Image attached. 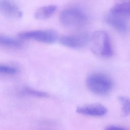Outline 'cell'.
Wrapping results in <instances>:
<instances>
[{
	"label": "cell",
	"instance_id": "cell-1",
	"mask_svg": "<svg viewBox=\"0 0 130 130\" xmlns=\"http://www.w3.org/2000/svg\"><path fill=\"white\" fill-rule=\"evenodd\" d=\"M90 48L92 52L98 56L110 57L113 51L108 34L104 30L94 31L90 36Z\"/></svg>",
	"mask_w": 130,
	"mask_h": 130
},
{
	"label": "cell",
	"instance_id": "cell-6",
	"mask_svg": "<svg viewBox=\"0 0 130 130\" xmlns=\"http://www.w3.org/2000/svg\"><path fill=\"white\" fill-rule=\"evenodd\" d=\"M107 109L100 104H91L78 107L76 112L82 115L90 116H102L107 113Z\"/></svg>",
	"mask_w": 130,
	"mask_h": 130
},
{
	"label": "cell",
	"instance_id": "cell-4",
	"mask_svg": "<svg viewBox=\"0 0 130 130\" xmlns=\"http://www.w3.org/2000/svg\"><path fill=\"white\" fill-rule=\"evenodd\" d=\"M19 39L22 40H33L38 42L52 44L57 38L55 31L51 29H40L20 32L18 34Z\"/></svg>",
	"mask_w": 130,
	"mask_h": 130
},
{
	"label": "cell",
	"instance_id": "cell-15",
	"mask_svg": "<svg viewBox=\"0 0 130 130\" xmlns=\"http://www.w3.org/2000/svg\"><path fill=\"white\" fill-rule=\"evenodd\" d=\"M125 128L117 125H109L105 127L107 130H123Z\"/></svg>",
	"mask_w": 130,
	"mask_h": 130
},
{
	"label": "cell",
	"instance_id": "cell-10",
	"mask_svg": "<svg viewBox=\"0 0 130 130\" xmlns=\"http://www.w3.org/2000/svg\"><path fill=\"white\" fill-rule=\"evenodd\" d=\"M56 9L57 6L54 5L42 6L36 10L34 13V17L38 20L48 19L54 14Z\"/></svg>",
	"mask_w": 130,
	"mask_h": 130
},
{
	"label": "cell",
	"instance_id": "cell-14",
	"mask_svg": "<svg viewBox=\"0 0 130 130\" xmlns=\"http://www.w3.org/2000/svg\"><path fill=\"white\" fill-rule=\"evenodd\" d=\"M18 69L13 66L7 64L0 65V73L5 75H15L18 72Z\"/></svg>",
	"mask_w": 130,
	"mask_h": 130
},
{
	"label": "cell",
	"instance_id": "cell-9",
	"mask_svg": "<svg viewBox=\"0 0 130 130\" xmlns=\"http://www.w3.org/2000/svg\"><path fill=\"white\" fill-rule=\"evenodd\" d=\"M110 12L121 16L130 15V0H118Z\"/></svg>",
	"mask_w": 130,
	"mask_h": 130
},
{
	"label": "cell",
	"instance_id": "cell-5",
	"mask_svg": "<svg viewBox=\"0 0 130 130\" xmlns=\"http://www.w3.org/2000/svg\"><path fill=\"white\" fill-rule=\"evenodd\" d=\"M90 36L87 34H78L61 37L59 40L62 45L71 48H81L90 42Z\"/></svg>",
	"mask_w": 130,
	"mask_h": 130
},
{
	"label": "cell",
	"instance_id": "cell-2",
	"mask_svg": "<svg viewBox=\"0 0 130 130\" xmlns=\"http://www.w3.org/2000/svg\"><path fill=\"white\" fill-rule=\"evenodd\" d=\"M87 15L78 8H67L60 14L59 21L66 27L77 28L84 26L88 22Z\"/></svg>",
	"mask_w": 130,
	"mask_h": 130
},
{
	"label": "cell",
	"instance_id": "cell-8",
	"mask_svg": "<svg viewBox=\"0 0 130 130\" xmlns=\"http://www.w3.org/2000/svg\"><path fill=\"white\" fill-rule=\"evenodd\" d=\"M105 21L109 25L120 32H124L127 30L126 23L121 16L110 12L105 16Z\"/></svg>",
	"mask_w": 130,
	"mask_h": 130
},
{
	"label": "cell",
	"instance_id": "cell-7",
	"mask_svg": "<svg viewBox=\"0 0 130 130\" xmlns=\"http://www.w3.org/2000/svg\"><path fill=\"white\" fill-rule=\"evenodd\" d=\"M0 10L4 16L10 18L20 19L23 15L20 9L9 0H1Z\"/></svg>",
	"mask_w": 130,
	"mask_h": 130
},
{
	"label": "cell",
	"instance_id": "cell-11",
	"mask_svg": "<svg viewBox=\"0 0 130 130\" xmlns=\"http://www.w3.org/2000/svg\"><path fill=\"white\" fill-rule=\"evenodd\" d=\"M20 39H16L14 38L1 35L0 44L2 46L8 48H21L23 45V42Z\"/></svg>",
	"mask_w": 130,
	"mask_h": 130
},
{
	"label": "cell",
	"instance_id": "cell-3",
	"mask_svg": "<svg viewBox=\"0 0 130 130\" xmlns=\"http://www.w3.org/2000/svg\"><path fill=\"white\" fill-rule=\"evenodd\" d=\"M88 89L98 95H105L109 93L113 87V82L107 75L96 73L89 75L86 80Z\"/></svg>",
	"mask_w": 130,
	"mask_h": 130
},
{
	"label": "cell",
	"instance_id": "cell-13",
	"mask_svg": "<svg viewBox=\"0 0 130 130\" xmlns=\"http://www.w3.org/2000/svg\"><path fill=\"white\" fill-rule=\"evenodd\" d=\"M118 101L121 105L122 116L125 117L130 114V98L124 96L118 97Z\"/></svg>",
	"mask_w": 130,
	"mask_h": 130
},
{
	"label": "cell",
	"instance_id": "cell-12",
	"mask_svg": "<svg viewBox=\"0 0 130 130\" xmlns=\"http://www.w3.org/2000/svg\"><path fill=\"white\" fill-rule=\"evenodd\" d=\"M19 93L22 95H27L39 98H48L49 94L44 91L36 90L28 86L22 87L19 91Z\"/></svg>",
	"mask_w": 130,
	"mask_h": 130
}]
</instances>
